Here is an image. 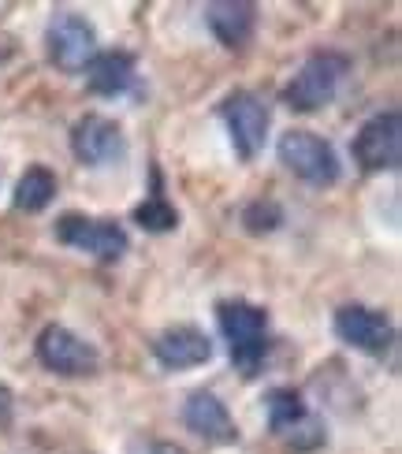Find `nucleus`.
<instances>
[{"instance_id":"f257e3e1","label":"nucleus","mask_w":402,"mask_h":454,"mask_svg":"<svg viewBox=\"0 0 402 454\" xmlns=\"http://www.w3.org/2000/svg\"><path fill=\"white\" fill-rule=\"evenodd\" d=\"M217 325L227 339V350H232V362L242 376H257L264 357H268V313L254 301L242 298H227L217 306Z\"/></svg>"},{"instance_id":"f03ea898","label":"nucleus","mask_w":402,"mask_h":454,"mask_svg":"<svg viewBox=\"0 0 402 454\" xmlns=\"http://www.w3.org/2000/svg\"><path fill=\"white\" fill-rule=\"evenodd\" d=\"M351 71V60L335 49H320L305 60L295 79L283 86V105L291 112H320L324 105L335 101V93Z\"/></svg>"},{"instance_id":"7ed1b4c3","label":"nucleus","mask_w":402,"mask_h":454,"mask_svg":"<svg viewBox=\"0 0 402 454\" xmlns=\"http://www.w3.org/2000/svg\"><path fill=\"white\" fill-rule=\"evenodd\" d=\"M276 157L291 176H298L310 186H335L339 183V153L328 138L313 135V130H287L276 142Z\"/></svg>"},{"instance_id":"20e7f679","label":"nucleus","mask_w":402,"mask_h":454,"mask_svg":"<svg viewBox=\"0 0 402 454\" xmlns=\"http://www.w3.org/2000/svg\"><path fill=\"white\" fill-rule=\"evenodd\" d=\"M220 120L227 123V135H232V145L242 160H254L264 138H268V127H272V112L268 105L250 90H235L220 101Z\"/></svg>"},{"instance_id":"39448f33","label":"nucleus","mask_w":402,"mask_h":454,"mask_svg":"<svg viewBox=\"0 0 402 454\" xmlns=\"http://www.w3.org/2000/svg\"><path fill=\"white\" fill-rule=\"evenodd\" d=\"M45 49H49V60L67 71V74H79L93 64L98 56V30L90 27V19L75 15V12H56L52 23L45 30Z\"/></svg>"},{"instance_id":"423d86ee","label":"nucleus","mask_w":402,"mask_h":454,"mask_svg":"<svg viewBox=\"0 0 402 454\" xmlns=\"http://www.w3.org/2000/svg\"><path fill=\"white\" fill-rule=\"evenodd\" d=\"M56 239L79 254H90L98 261H120L127 254V231L116 220H101V216H86V213H67L56 220Z\"/></svg>"},{"instance_id":"0eeeda50","label":"nucleus","mask_w":402,"mask_h":454,"mask_svg":"<svg viewBox=\"0 0 402 454\" xmlns=\"http://www.w3.org/2000/svg\"><path fill=\"white\" fill-rule=\"evenodd\" d=\"M351 149L361 172H395L402 164V116L398 112H380V116L366 120Z\"/></svg>"},{"instance_id":"6e6552de","label":"nucleus","mask_w":402,"mask_h":454,"mask_svg":"<svg viewBox=\"0 0 402 454\" xmlns=\"http://www.w3.org/2000/svg\"><path fill=\"white\" fill-rule=\"evenodd\" d=\"M34 354L49 372L71 376V380H79V376H93L98 372V362H101L98 350H93L86 339L75 335L71 328H64V325L42 328V335H37V343H34Z\"/></svg>"},{"instance_id":"1a4fd4ad","label":"nucleus","mask_w":402,"mask_h":454,"mask_svg":"<svg viewBox=\"0 0 402 454\" xmlns=\"http://www.w3.org/2000/svg\"><path fill=\"white\" fill-rule=\"evenodd\" d=\"M264 413H268V428L276 432V436L291 440L298 447H317L324 440V428L317 418H310V410H305L302 395L295 387H272L264 395Z\"/></svg>"},{"instance_id":"9d476101","label":"nucleus","mask_w":402,"mask_h":454,"mask_svg":"<svg viewBox=\"0 0 402 454\" xmlns=\"http://www.w3.org/2000/svg\"><path fill=\"white\" fill-rule=\"evenodd\" d=\"M339 343H347L361 354H388L395 343V325L388 313L369 306H343L332 320Z\"/></svg>"},{"instance_id":"9b49d317","label":"nucleus","mask_w":402,"mask_h":454,"mask_svg":"<svg viewBox=\"0 0 402 454\" xmlns=\"http://www.w3.org/2000/svg\"><path fill=\"white\" fill-rule=\"evenodd\" d=\"M71 153L83 164H116L127 153V138L116 120L108 116H83L71 127Z\"/></svg>"},{"instance_id":"f8f14e48","label":"nucleus","mask_w":402,"mask_h":454,"mask_svg":"<svg viewBox=\"0 0 402 454\" xmlns=\"http://www.w3.org/2000/svg\"><path fill=\"white\" fill-rule=\"evenodd\" d=\"M153 357L168 369V372H186L198 369L213 357V339H209L201 328L194 325H176L164 328L157 339H153Z\"/></svg>"},{"instance_id":"ddd939ff","label":"nucleus","mask_w":402,"mask_h":454,"mask_svg":"<svg viewBox=\"0 0 402 454\" xmlns=\"http://www.w3.org/2000/svg\"><path fill=\"white\" fill-rule=\"evenodd\" d=\"M205 27L213 30L224 49L242 52L257 34V8L246 0H213V4H205Z\"/></svg>"},{"instance_id":"4468645a","label":"nucleus","mask_w":402,"mask_h":454,"mask_svg":"<svg viewBox=\"0 0 402 454\" xmlns=\"http://www.w3.org/2000/svg\"><path fill=\"white\" fill-rule=\"evenodd\" d=\"M183 425L201 436L205 443H235L239 440V428L232 421L227 406L217 399L213 391H194L183 406Z\"/></svg>"},{"instance_id":"2eb2a0df","label":"nucleus","mask_w":402,"mask_h":454,"mask_svg":"<svg viewBox=\"0 0 402 454\" xmlns=\"http://www.w3.org/2000/svg\"><path fill=\"white\" fill-rule=\"evenodd\" d=\"M138 79V64L127 49H108V52H98L93 64L86 67V86L98 93V98H120L127 93Z\"/></svg>"},{"instance_id":"dca6fc26","label":"nucleus","mask_w":402,"mask_h":454,"mask_svg":"<svg viewBox=\"0 0 402 454\" xmlns=\"http://www.w3.org/2000/svg\"><path fill=\"white\" fill-rule=\"evenodd\" d=\"M52 198H56V176H52V168L34 164V168H27V172L19 176L12 201H15L19 213H45L49 205H52Z\"/></svg>"},{"instance_id":"f3484780","label":"nucleus","mask_w":402,"mask_h":454,"mask_svg":"<svg viewBox=\"0 0 402 454\" xmlns=\"http://www.w3.org/2000/svg\"><path fill=\"white\" fill-rule=\"evenodd\" d=\"M130 216H134V223L146 227V231H153V235H164V231H176V227H179L176 205H171L164 194H149Z\"/></svg>"},{"instance_id":"a211bd4d","label":"nucleus","mask_w":402,"mask_h":454,"mask_svg":"<svg viewBox=\"0 0 402 454\" xmlns=\"http://www.w3.org/2000/svg\"><path fill=\"white\" fill-rule=\"evenodd\" d=\"M242 227L250 235H272L283 227V205L272 198H257L242 209Z\"/></svg>"},{"instance_id":"6ab92c4d","label":"nucleus","mask_w":402,"mask_h":454,"mask_svg":"<svg viewBox=\"0 0 402 454\" xmlns=\"http://www.w3.org/2000/svg\"><path fill=\"white\" fill-rule=\"evenodd\" d=\"M12 413H15V399H12V391L0 384V428L12 425Z\"/></svg>"},{"instance_id":"aec40b11","label":"nucleus","mask_w":402,"mask_h":454,"mask_svg":"<svg viewBox=\"0 0 402 454\" xmlns=\"http://www.w3.org/2000/svg\"><path fill=\"white\" fill-rule=\"evenodd\" d=\"M130 454H183V450L171 443H134Z\"/></svg>"}]
</instances>
